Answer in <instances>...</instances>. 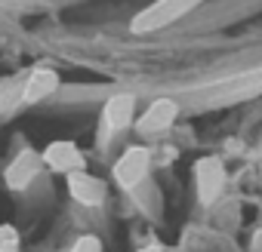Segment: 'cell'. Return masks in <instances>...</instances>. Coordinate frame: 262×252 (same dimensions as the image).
<instances>
[{
	"mask_svg": "<svg viewBox=\"0 0 262 252\" xmlns=\"http://www.w3.org/2000/svg\"><path fill=\"white\" fill-rule=\"evenodd\" d=\"M40 157H43V163L53 172H62V175H71V172L83 169V151L74 142H65V139L62 142H50Z\"/></svg>",
	"mask_w": 262,
	"mask_h": 252,
	"instance_id": "5b68a950",
	"label": "cell"
},
{
	"mask_svg": "<svg viewBox=\"0 0 262 252\" xmlns=\"http://www.w3.org/2000/svg\"><path fill=\"white\" fill-rule=\"evenodd\" d=\"M148 169H151V148L145 145H133L120 154V160L114 163V182L120 188H139L145 179H148Z\"/></svg>",
	"mask_w": 262,
	"mask_h": 252,
	"instance_id": "7a4b0ae2",
	"label": "cell"
},
{
	"mask_svg": "<svg viewBox=\"0 0 262 252\" xmlns=\"http://www.w3.org/2000/svg\"><path fill=\"white\" fill-rule=\"evenodd\" d=\"M176 117H179V105H176L173 98H158V102H151V105L145 108V114L139 117L136 133H139L142 139H158V136H164L170 126L176 123Z\"/></svg>",
	"mask_w": 262,
	"mask_h": 252,
	"instance_id": "3957f363",
	"label": "cell"
},
{
	"mask_svg": "<svg viewBox=\"0 0 262 252\" xmlns=\"http://www.w3.org/2000/svg\"><path fill=\"white\" fill-rule=\"evenodd\" d=\"M40 166H43V157L40 154H34V151H22L10 166H7V185L13 188V191H25L37 175H40Z\"/></svg>",
	"mask_w": 262,
	"mask_h": 252,
	"instance_id": "8992f818",
	"label": "cell"
},
{
	"mask_svg": "<svg viewBox=\"0 0 262 252\" xmlns=\"http://www.w3.org/2000/svg\"><path fill=\"white\" fill-rule=\"evenodd\" d=\"M65 179H68V191H71V197H74L77 203H83V206H96V203H102L105 194H108L105 182H102L99 175H90L86 169L71 172V175H65Z\"/></svg>",
	"mask_w": 262,
	"mask_h": 252,
	"instance_id": "52a82bcc",
	"label": "cell"
},
{
	"mask_svg": "<svg viewBox=\"0 0 262 252\" xmlns=\"http://www.w3.org/2000/svg\"><path fill=\"white\" fill-rule=\"evenodd\" d=\"M139 252H164V249H161V246H155V243H151V246H142V249H139Z\"/></svg>",
	"mask_w": 262,
	"mask_h": 252,
	"instance_id": "8fae6325",
	"label": "cell"
},
{
	"mask_svg": "<svg viewBox=\"0 0 262 252\" xmlns=\"http://www.w3.org/2000/svg\"><path fill=\"white\" fill-rule=\"evenodd\" d=\"M136 120V98L129 92H117L105 102V126L111 133H123Z\"/></svg>",
	"mask_w": 262,
	"mask_h": 252,
	"instance_id": "ba28073f",
	"label": "cell"
},
{
	"mask_svg": "<svg viewBox=\"0 0 262 252\" xmlns=\"http://www.w3.org/2000/svg\"><path fill=\"white\" fill-rule=\"evenodd\" d=\"M201 4L204 0H155L151 7H145L133 19V31L136 34H148V31H158L164 25H173L176 19H182L185 13H191Z\"/></svg>",
	"mask_w": 262,
	"mask_h": 252,
	"instance_id": "6da1fadb",
	"label": "cell"
},
{
	"mask_svg": "<svg viewBox=\"0 0 262 252\" xmlns=\"http://www.w3.org/2000/svg\"><path fill=\"white\" fill-rule=\"evenodd\" d=\"M59 89V74L53 68H37L28 74V80L22 83V102H40L47 95H53Z\"/></svg>",
	"mask_w": 262,
	"mask_h": 252,
	"instance_id": "9c48e42d",
	"label": "cell"
},
{
	"mask_svg": "<svg viewBox=\"0 0 262 252\" xmlns=\"http://www.w3.org/2000/svg\"><path fill=\"white\" fill-rule=\"evenodd\" d=\"M225 166L219 157H201L194 163V185H198V197L201 203H213L222 191H225Z\"/></svg>",
	"mask_w": 262,
	"mask_h": 252,
	"instance_id": "277c9868",
	"label": "cell"
},
{
	"mask_svg": "<svg viewBox=\"0 0 262 252\" xmlns=\"http://www.w3.org/2000/svg\"><path fill=\"white\" fill-rule=\"evenodd\" d=\"M71 252H102V240H99V237H93V234H83V237H77V240H74Z\"/></svg>",
	"mask_w": 262,
	"mask_h": 252,
	"instance_id": "30bf717a",
	"label": "cell"
}]
</instances>
